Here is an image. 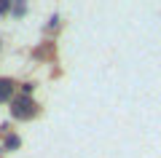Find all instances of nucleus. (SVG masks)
Here are the masks:
<instances>
[{
  "label": "nucleus",
  "instance_id": "obj_1",
  "mask_svg": "<svg viewBox=\"0 0 161 158\" xmlns=\"http://www.w3.org/2000/svg\"><path fill=\"white\" fill-rule=\"evenodd\" d=\"M14 118H30V115H35V105H32V99L30 96H22V99H16L14 102Z\"/></svg>",
  "mask_w": 161,
  "mask_h": 158
},
{
  "label": "nucleus",
  "instance_id": "obj_2",
  "mask_svg": "<svg viewBox=\"0 0 161 158\" xmlns=\"http://www.w3.org/2000/svg\"><path fill=\"white\" fill-rule=\"evenodd\" d=\"M11 91H14V83L8 78H0V102L11 99Z\"/></svg>",
  "mask_w": 161,
  "mask_h": 158
}]
</instances>
